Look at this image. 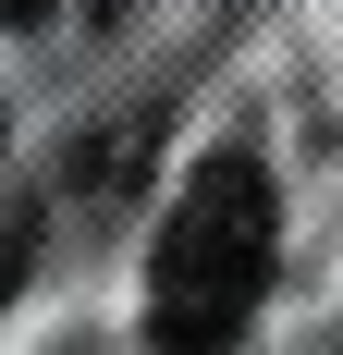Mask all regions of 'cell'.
Segmentation results:
<instances>
[{"instance_id":"6da1fadb","label":"cell","mask_w":343,"mask_h":355,"mask_svg":"<svg viewBox=\"0 0 343 355\" xmlns=\"http://www.w3.org/2000/svg\"><path fill=\"white\" fill-rule=\"evenodd\" d=\"M270 294V172L221 147L160 220V257H147V343L160 355H233V331L258 319Z\"/></svg>"},{"instance_id":"7a4b0ae2","label":"cell","mask_w":343,"mask_h":355,"mask_svg":"<svg viewBox=\"0 0 343 355\" xmlns=\"http://www.w3.org/2000/svg\"><path fill=\"white\" fill-rule=\"evenodd\" d=\"M135 159H147V123H123V135H86V159H74V172L123 196V184H135Z\"/></svg>"},{"instance_id":"3957f363","label":"cell","mask_w":343,"mask_h":355,"mask_svg":"<svg viewBox=\"0 0 343 355\" xmlns=\"http://www.w3.org/2000/svg\"><path fill=\"white\" fill-rule=\"evenodd\" d=\"M12 282H25V257H12V245H0V306H12Z\"/></svg>"}]
</instances>
